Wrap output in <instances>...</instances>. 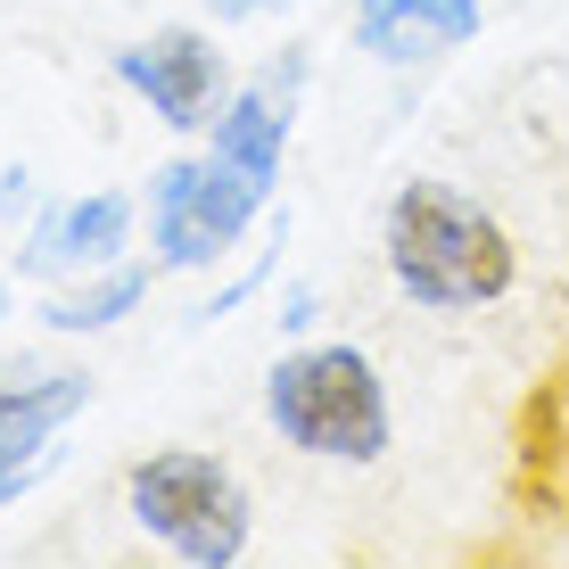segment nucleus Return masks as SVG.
<instances>
[{
	"mask_svg": "<svg viewBox=\"0 0 569 569\" xmlns=\"http://www.w3.org/2000/svg\"><path fill=\"white\" fill-rule=\"evenodd\" d=\"M214 26H257V17H281V0H199Z\"/></svg>",
	"mask_w": 569,
	"mask_h": 569,
	"instance_id": "ddd939ff",
	"label": "nucleus"
},
{
	"mask_svg": "<svg viewBox=\"0 0 569 569\" xmlns=\"http://www.w3.org/2000/svg\"><path fill=\"white\" fill-rule=\"evenodd\" d=\"M33 207H42V199H33V173L9 166V173H0V223H26Z\"/></svg>",
	"mask_w": 569,
	"mask_h": 569,
	"instance_id": "f8f14e48",
	"label": "nucleus"
},
{
	"mask_svg": "<svg viewBox=\"0 0 569 569\" xmlns=\"http://www.w3.org/2000/svg\"><path fill=\"white\" fill-rule=\"evenodd\" d=\"M264 207L272 190H257L214 149H173L141 190V248L157 257V272H214L231 248H248Z\"/></svg>",
	"mask_w": 569,
	"mask_h": 569,
	"instance_id": "20e7f679",
	"label": "nucleus"
},
{
	"mask_svg": "<svg viewBox=\"0 0 569 569\" xmlns=\"http://www.w3.org/2000/svg\"><path fill=\"white\" fill-rule=\"evenodd\" d=\"M124 512L132 528L182 569H240L257 537L248 479L207 446H157L124 470Z\"/></svg>",
	"mask_w": 569,
	"mask_h": 569,
	"instance_id": "7ed1b4c3",
	"label": "nucleus"
},
{
	"mask_svg": "<svg viewBox=\"0 0 569 569\" xmlns=\"http://www.w3.org/2000/svg\"><path fill=\"white\" fill-rule=\"evenodd\" d=\"M272 264H281V231H272V240H264V257H257V264H248V272H240V281H231V289H214V298H207V322H223V313H240L248 298H264V281H272Z\"/></svg>",
	"mask_w": 569,
	"mask_h": 569,
	"instance_id": "9b49d317",
	"label": "nucleus"
},
{
	"mask_svg": "<svg viewBox=\"0 0 569 569\" xmlns=\"http://www.w3.org/2000/svg\"><path fill=\"white\" fill-rule=\"evenodd\" d=\"M91 405L83 371H0V470H42V455Z\"/></svg>",
	"mask_w": 569,
	"mask_h": 569,
	"instance_id": "1a4fd4ad",
	"label": "nucleus"
},
{
	"mask_svg": "<svg viewBox=\"0 0 569 569\" xmlns=\"http://www.w3.org/2000/svg\"><path fill=\"white\" fill-rule=\"evenodd\" d=\"M116 83L132 91V108L149 116L157 132H173V141H207L214 108L231 100V58L214 42L207 26H157L141 42L116 50Z\"/></svg>",
	"mask_w": 569,
	"mask_h": 569,
	"instance_id": "39448f33",
	"label": "nucleus"
},
{
	"mask_svg": "<svg viewBox=\"0 0 569 569\" xmlns=\"http://www.w3.org/2000/svg\"><path fill=\"white\" fill-rule=\"evenodd\" d=\"M132 240H141V199H124V190L42 199L17 223V281H74V272L124 264Z\"/></svg>",
	"mask_w": 569,
	"mask_h": 569,
	"instance_id": "0eeeda50",
	"label": "nucleus"
},
{
	"mask_svg": "<svg viewBox=\"0 0 569 569\" xmlns=\"http://www.w3.org/2000/svg\"><path fill=\"white\" fill-rule=\"evenodd\" d=\"M306 322H313V289H289V298H281V330L306 339Z\"/></svg>",
	"mask_w": 569,
	"mask_h": 569,
	"instance_id": "4468645a",
	"label": "nucleus"
},
{
	"mask_svg": "<svg viewBox=\"0 0 569 569\" xmlns=\"http://www.w3.org/2000/svg\"><path fill=\"white\" fill-rule=\"evenodd\" d=\"M149 289H157V257L149 264L124 257V264H100V272H74V281H50L42 322L67 330V339H100V330L132 322V313L149 306Z\"/></svg>",
	"mask_w": 569,
	"mask_h": 569,
	"instance_id": "9d476101",
	"label": "nucleus"
},
{
	"mask_svg": "<svg viewBox=\"0 0 569 569\" xmlns=\"http://www.w3.org/2000/svg\"><path fill=\"white\" fill-rule=\"evenodd\" d=\"M380 264L397 281V298L421 313H487L520 281V248L503 231V214L470 199L462 182H438V173H413V182L388 190Z\"/></svg>",
	"mask_w": 569,
	"mask_h": 569,
	"instance_id": "f257e3e1",
	"label": "nucleus"
},
{
	"mask_svg": "<svg viewBox=\"0 0 569 569\" xmlns=\"http://www.w3.org/2000/svg\"><path fill=\"white\" fill-rule=\"evenodd\" d=\"M264 429L306 462H339V470H371L397 446V413H388V380L363 347L347 339H313L272 356L264 371Z\"/></svg>",
	"mask_w": 569,
	"mask_h": 569,
	"instance_id": "f03ea898",
	"label": "nucleus"
},
{
	"mask_svg": "<svg viewBox=\"0 0 569 569\" xmlns=\"http://www.w3.org/2000/svg\"><path fill=\"white\" fill-rule=\"evenodd\" d=\"M347 33L380 67H438L487 33V0H347Z\"/></svg>",
	"mask_w": 569,
	"mask_h": 569,
	"instance_id": "6e6552de",
	"label": "nucleus"
},
{
	"mask_svg": "<svg viewBox=\"0 0 569 569\" xmlns=\"http://www.w3.org/2000/svg\"><path fill=\"white\" fill-rule=\"evenodd\" d=\"M0 313H9V272H0Z\"/></svg>",
	"mask_w": 569,
	"mask_h": 569,
	"instance_id": "2eb2a0df",
	"label": "nucleus"
},
{
	"mask_svg": "<svg viewBox=\"0 0 569 569\" xmlns=\"http://www.w3.org/2000/svg\"><path fill=\"white\" fill-rule=\"evenodd\" d=\"M306 74H313V58L298 42H281L264 67H248L240 83H231V100L214 108V124H207V149L223 157V166H240L257 190H281L289 132H298V108H306Z\"/></svg>",
	"mask_w": 569,
	"mask_h": 569,
	"instance_id": "423d86ee",
	"label": "nucleus"
}]
</instances>
